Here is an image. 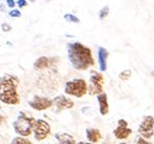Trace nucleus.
Masks as SVG:
<instances>
[{"label":"nucleus","mask_w":154,"mask_h":144,"mask_svg":"<svg viewBox=\"0 0 154 144\" xmlns=\"http://www.w3.org/2000/svg\"><path fill=\"white\" fill-rule=\"evenodd\" d=\"M136 144H152V143H150V142H148V140H146L144 138H141V137H140V138L137 139Z\"/></svg>","instance_id":"nucleus-24"},{"label":"nucleus","mask_w":154,"mask_h":144,"mask_svg":"<svg viewBox=\"0 0 154 144\" xmlns=\"http://www.w3.org/2000/svg\"><path fill=\"white\" fill-rule=\"evenodd\" d=\"M86 137H88L89 142L96 143L101 139V132L97 128H88L86 130Z\"/></svg>","instance_id":"nucleus-14"},{"label":"nucleus","mask_w":154,"mask_h":144,"mask_svg":"<svg viewBox=\"0 0 154 144\" xmlns=\"http://www.w3.org/2000/svg\"><path fill=\"white\" fill-rule=\"evenodd\" d=\"M3 121H4V116H3L2 114H0V124H2Z\"/></svg>","instance_id":"nucleus-26"},{"label":"nucleus","mask_w":154,"mask_h":144,"mask_svg":"<svg viewBox=\"0 0 154 144\" xmlns=\"http://www.w3.org/2000/svg\"><path fill=\"white\" fill-rule=\"evenodd\" d=\"M152 75H154V71H153V73H152Z\"/></svg>","instance_id":"nucleus-29"},{"label":"nucleus","mask_w":154,"mask_h":144,"mask_svg":"<svg viewBox=\"0 0 154 144\" xmlns=\"http://www.w3.org/2000/svg\"><path fill=\"white\" fill-rule=\"evenodd\" d=\"M64 20L67 22H70V23H80V20L76 17V16L72 15V14H66L64 15Z\"/></svg>","instance_id":"nucleus-19"},{"label":"nucleus","mask_w":154,"mask_h":144,"mask_svg":"<svg viewBox=\"0 0 154 144\" xmlns=\"http://www.w3.org/2000/svg\"><path fill=\"white\" fill-rule=\"evenodd\" d=\"M27 2H30V3H34V2H35V0H27Z\"/></svg>","instance_id":"nucleus-28"},{"label":"nucleus","mask_w":154,"mask_h":144,"mask_svg":"<svg viewBox=\"0 0 154 144\" xmlns=\"http://www.w3.org/2000/svg\"><path fill=\"white\" fill-rule=\"evenodd\" d=\"M9 16L10 17H14V18H18V17L22 16V12L20 10H17V9H11L10 12H9Z\"/></svg>","instance_id":"nucleus-20"},{"label":"nucleus","mask_w":154,"mask_h":144,"mask_svg":"<svg viewBox=\"0 0 154 144\" xmlns=\"http://www.w3.org/2000/svg\"><path fill=\"white\" fill-rule=\"evenodd\" d=\"M6 6L10 8V9H15L16 2H15V0H6Z\"/></svg>","instance_id":"nucleus-23"},{"label":"nucleus","mask_w":154,"mask_h":144,"mask_svg":"<svg viewBox=\"0 0 154 144\" xmlns=\"http://www.w3.org/2000/svg\"><path fill=\"white\" fill-rule=\"evenodd\" d=\"M11 144H33L30 140H28L27 138H23L22 136L20 137H16L11 140Z\"/></svg>","instance_id":"nucleus-16"},{"label":"nucleus","mask_w":154,"mask_h":144,"mask_svg":"<svg viewBox=\"0 0 154 144\" xmlns=\"http://www.w3.org/2000/svg\"><path fill=\"white\" fill-rule=\"evenodd\" d=\"M54 104L58 108V109H70L74 106V102L64 96H57L54 99Z\"/></svg>","instance_id":"nucleus-10"},{"label":"nucleus","mask_w":154,"mask_h":144,"mask_svg":"<svg viewBox=\"0 0 154 144\" xmlns=\"http://www.w3.org/2000/svg\"><path fill=\"white\" fill-rule=\"evenodd\" d=\"M132 133V130L128 127V122L123 119L118 121V127L114 130V136L117 139H126Z\"/></svg>","instance_id":"nucleus-9"},{"label":"nucleus","mask_w":154,"mask_h":144,"mask_svg":"<svg viewBox=\"0 0 154 144\" xmlns=\"http://www.w3.org/2000/svg\"><path fill=\"white\" fill-rule=\"evenodd\" d=\"M120 144H126V143H120Z\"/></svg>","instance_id":"nucleus-30"},{"label":"nucleus","mask_w":154,"mask_h":144,"mask_svg":"<svg viewBox=\"0 0 154 144\" xmlns=\"http://www.w3.org/2000/svg\"><path fill=\"white\" fill-rule=\"evenodd\" d=\"M32 132L34 133V137L36 140H44L51 132L50 125L44 120H35L33 125Z\"/></svg>","instance_id":"nucleus-5"},{"label":"nucleus","mask_w":154,"mask_h":144,"mask_svg":"<svg viewBox=\"0 0 154 144\" xmlns=\"http://www.w3.org/2000/svg\"><path fill=\"white\" fill-rule=\"evenodd\" d=\"M55 138L58 140L60 144H76L74 137L68 133H56Z\"/></svg>","instance_id":"nucleus-13"},{"label":"nucleus","mask_w":154,"mask_h":144,"mask_svg":"<svg viewBox=\"0 0 154 144\" xmlns=\"http://www.w3.org/2000/svg\"><path fill=\"white\" fill-rule=\"evenodd\" d=\"M138 133L143 138H152L154 136V118L150 115L144 116L142 124L138 127Z\"/></svg>","instance_id":"nucleus-7"},{"label":"nucleus","mask_w":154,"mask_h":144,"mask_svg":"<svg viewBox=\"0 0 154 144\" xmlns=\"http://www.w3.org/2000/svg\"><path fill=\"white\" fill-rule=\"evenodd\" d=\"M78 144H94V143H91V142H90V143H84V142H80V143H78Z\"/></svg>","instance_id":"nucleus-27"},{"label":"nucleus","mask_w":154,"mask_h":144,"mask_svg":"<svg viewBox=\"0 0 154 144\" xmlns=\"http://www.w3.org/2000/svg\"><path fill=\"white\" fill-rule=\"evenodd\" d=\"M50 65V59L48 57H39L35 63H34V68L38 69V70H42V69H45Z\"/></svg>","instance_id":"nucleus-15"},{"label":"nucleus","mask_w":154,"mask_h":144,"mask_svg":"<svg viewBox=\"0 0 154 144\" xmlns=\"http://www.w3.org/2000/svg\"><path fill=\"white\" fill-rule=\"evenodd\" d=\"M108 51L104 47H98V64L100 70L106 71L107 70V58H108Z\"/></svg>","instance_id":"nucleus-12"},{"label":"nucleus","mask_w":154,"mask_h":144,"mask_svg":"<svg viewBox=\"0 0 154 144\" xmlns=\"http://www.w3.org/2000/svg\"><path fill=\"white\" fill-rule=\"evenodd\" d=\"M108 15H109V6H103V8L100 10V12H98V18L102 21V20L107 18Z\"/></svg>","instance_id":"nucleus-17"},{"label":"nucleus","mask_w":154,"mask_h":144,"mask_svg":"<svg viewBox=\"0 0 154 144\" xmlns=\"http://www.w3.org/2000/svg\"><path fill=\"white\" fill-rule=\"evenodd\" d=\"M16 5H17L18 8H26V6L28 5V3H27V0H17Z\"/></svg>","instance_id":"nucleus-21"},{"label":"nucleus","mask_w":154,"mask_h":144,"mask_svg":"<svg viewBox=\"0 0 154 144\" xmlns=\"http://www.w3.org/2000/svg\"><path fill=\"white\" fill-rule=\"evenodd\" d=\"M64 92L69 96L80 98L88 92V84L84 79H74L67 81L64 85Z\"/></svg>","instance_id":"nucleus-4"},{"label":"nucleus","mask_w":154,"mask_h":144,"mask_svg":"<svg viewBox=\"0 0 154 144\" xmlns=\"http://www.w3.org/2000/svg\"><path fill=\"white\" fill-rule=\"evenodd\" d=\"M2 30L3 32H6V33L8 32H11V26L9 23H3L2 24Z\"/></svg>","instance_id":"nucleus-22"},{"label":"nucleus","mask_w":154,"mask_h":144,"mask_svg":"<svg viewBox=\"0 0 154 144\" xmlns=\"http://www.w3.org/2000/svg\"><path fill=\"white\" fill-rule=\"evenodd\" d=\"M46 2H51V0H46Z\"/></svg>","instance_id":"nucleus-31"},{"label":"nucleus","mask_w":154,"mask_h":144,"mask_svg":"<svg viewBox=\"0 0 154 144\" xmlns=\"http://www.w3.org/2000/svg\"><path fill=\"white\" fill-rule=\"evenodd\" d=\"M18 79L14 75L6 74L0 76V100L5 104L16 105L20 103V97L17 93Z\"/></svg>","instance_id":"nucleus-2"},{"label":"nucleus","mask_w":154,"mask_h":144,"mask_svg":"<svg viewBox=\"0 0 154 144\" xmlns=\"http://www.w3.org/2000/svg\"><path fill=\"white\" fill-rule=\"evenodd\" d=\"M34 121H35V119H33L32 116H28L26 113L21 112L18 114L16 121H14V130L17 134H20L22 137H28L32 133Z\"/></svg>","instance_id":"nucleus-3"},{"label":"nucleus","mask_w":154,"mask_h":144,"mask_svg":"<svg viewBox=\"0 0 154 144\" xmlns=\"http://www.w3.org/2000/svg\"><path fill=\"white\" fill-rule=\"evenodd\" d=\"M131 70L130 69H126V70H123L122 73L119 74V79L120 80H123V81H126V80H129L130 78H131Z\"/></svg>","instance_id":"nucleus-18"},{"label":"nucleus","mask_w":154,"mask_h":144,"mask_svg":"<svg viewBox=\"0 0 154 144\" xmlns=\"http://www.w3.org/2000/svg\"><path fill=\"white\" fill-rule=\"evenodd\" d=\"M88 92H90L91 94H98L103 92V76L101 73H98L96 70L91 71L90 85L88 87Z\"/></svg>","instance_id":"nucleus-6"},{"label":"nucleus","mask_w":154,"mask_h":144,"mask_svg":"<svg viewBox=\"0 0 154 144\" xmlns=\"http://www.w3.org/2000/svg\"><path fill=\"white\" fill-rule=\"evenodd\" d=\"M54 100L46 97H34V99H32L29 102V105L35 110H45L49 109L50 106H52Z\"/></svg>","instance_id":"nucleus-8"},{"label":"nucleus","mask_w":154,"mask_h":144,"mask_svg":"<svg viewBox=\"0 0 154 144\" xmlns=\"http://www.w3.org/2000/svg\"><path fill=\"white\" fill-rule=\"evenodd\" d=\"M97 100L100 105V113L101 115H107L109 112V105H108V97L104 92H101L97 94Z\"/></svg>","instance_id":"nucleus-11"},{"label":"nucleus","mask_w":154,"mask_h":144,"mask_svg":"<svg viewBox=\"0 0 154 144\" xmlns=\"http://www.w3.org/2000/svg\"><path fill=\"white\" fill-rule=\"evenodd\" d=\"M67 52L70 64L76 70H86L95 64L92 51L78 41L69 43L67 45Z\"/></svg>","instance_id":"nucleus-1"},{"label":"nucleus","mask_w":154,"mask_h":144,"mask_svg":"<svg viewBox=\"0 0 154 144\" xmlns=\"http://www.w3.org/2000/svg\"><path fill=\"white\" fill-rule=\"evenodd\" d=\"M0 10H2L3 12L5 11V5H4V4H2V3H0Z\"/></svg>","instance_id":"nucleus-25"}]
</instances>
